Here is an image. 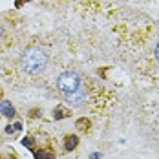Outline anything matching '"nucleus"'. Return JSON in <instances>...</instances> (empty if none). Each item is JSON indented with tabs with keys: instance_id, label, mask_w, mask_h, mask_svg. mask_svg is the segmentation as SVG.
Listing matches in <instances>:
<instances>
[{
	"instance_id": "nucleus-1",
	"label": "nucleus",
	"mask_w": 159,
	"mask_h": 159,
	"mask_svg": "<svg viewBox=\"0 0 159 159\" xmlns=\"http://www.w3.org/2000/svg\"><path fill=\"white\" fill-rule=\"evenodd\" d=\"M20 66L26 73L30 75H39L46 70L48 66V55L40 48H30L26 49L20 57Z\"/></svg>"
},
{
	"instance_id": "nucleus-2",
	"label": "nucleus",
	"mask_w": 159,
	"mask_h": 159,
	"mask_svg": "<svg viewBox=\"0 0 159 159\" xmlns=\"http://www.w3.org/2000/svg\"><path fill=\"white\" fill-rule=\"evenodd\" d=\"M57 88L62 92L64 95H68V93L79 90L80 88L79 73H75V71H64V73H61V77L57 79Z\"/></svg>"
},
{
	"instance_id": "nucleus-3",
	"label": "nucleus",
	"mask_w": 159,
	"mask_h": 159,
	"mask_svg": "<svg viewBox=\"0 0 159 159\" xmlns=\"http://www.w3.org/2000/svg\"><path fill=\"white\" fill-rule=\"evenodd\" d=\"M84 92L82 90H75V92H71V93H68L66 95V101L71 104V106H82V102H84Z\"/></svg>"
},
{
	"instance_id": "nucleus-4",
	"label": "nucleus",
	"mask_w": 159,
	"mask_h": 159,
	"mask_svg": "<svg viewBox=\"0 0 159 159\" xmlns=\"http://www.w3.org/2000/svg\"><path fill=\"white\" fill-rule=\"evenodd\" d=\"M0 113H2L4 117H7V119L15 117V108H13V104H11L9 101H4V102H0Z\"/></svg>"
},
{
	"instance_id": "nucleus-5",
	"label": "nucleus",
	"mask_w": 159,
	"mask_h": 159,
	"mask_svg": "<svg viewBox=\"0 0 159 159\" xmlns=\"http://www.w3.org/2000/svg\"><path fill=\"white\" fill-rule=\"evenodd\" d=\"M79 143V139H77V135H68L66 139H64V146H66V150L70 152V150H73L75 146Z\"/></svg>"
},
{
	"instance_id": "nucleus-6",
	"label": "nucleus",
	"mask_w": 159,
	"mask_h": 159,
	"mask_svg": "<svg viewBox=\"0 0 159 159\" xmlns=\"http://www.w3.org/2000/svg\"><path fill=\"white\" fill-rule=\"evenodd\" d=\"M53 115H55V119H66V117H70V111L62 106H59V108H55Z\"/></svg>"
},
{
	"instance_id": "nucleus-7",
	"label": "nucleus",
	"mask_w": 159,
	"mask_h": 159,
	"mask_svg": "<svg viewBox=\"0 0 159 159\" xmlns=\"http://www.w3.org/2000/svg\"><path fill=\"white\" fill-rule=\"evenodd\" d=\"M35 159H55V156L46 150H39V152H35Z\"/></svg>"
},
{
	"instance_id": "nucleus-8",
	"label": "nucleus",
	"mask_w": 159,
	"mask_h": 159,
	"mask_svg": "<svg viewBox=\"0 0 159 159\" xmlns=\"http://www.w3.org/2000/svg\"><path fill=\"white\" fill-rule=\"evenodd\" d=\"M77 128H79V130H88V128H90V121H88V119H79V121H77Z\"/></svg>"
},
{
	"instance_id": "nucleus-9",
	"label": "nucleus",
	"mask_w": 159,
	"mask_h": 159,
	"mask_svg": "<svg viewBox=\"0 0 159 159\" xmlns=\"http://www.w3.org/2000/svg\"><path fill=\"white\" fill-rule=\"evenodd\" d=\"M22 143L26 144V146H28V148H31V146H33V139H31V137H26V139H24V141H22Z\"/></svg>"
},
{
	"instance_id": "nucleus-10",
	"label": "nucleus",
	"mask_w": 159,
	"mask_h": 159,
	"mask_svg": "<svg viewBox=\"0 0 159 159\" xmlns=\"http://www.w3.org/2000/svg\"><path fill=\"white\" fill-rule=\"evenodd\" d=\"M154 55H156V59H157V62H159V42H157V46H156V49H154Z\"/></svg>"
}]
</instances>
